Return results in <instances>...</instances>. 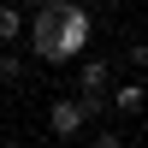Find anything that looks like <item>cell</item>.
Here are the masks:
<instances>
[{
  "instance_id": "obj_1",
  "label": "cell",
  "mask_w": 148,
  "mask_h": 148,
  "mask_svg": "<svg viewBox=\"0 0 148 148\" xmlns=\"http://www.w3.org/2000/svg\"><path fill=\"white\" fill-rule=\"evenodd\" d=\"M71 0H42V6L30 12V47L36 59H47V65H59V12H65Z\"/></svg>"
},
{
  "instance_id": "obj_2",
  "label": "cell",
  "mask_w": 148,
  "mask_h": 148,
  "mask_svg": "<svg viewBox=\"0 0 148 148\" xmlns=\"http://www.w3.org/2000/svg\"><path fill=\"white\" fill-rule=\"evenodd\" d=\"M95 36V18H89V0H71L65 12H59V65H71V59L89 47Z\"/></svg>"
},
{
  "instance_id": "obj_3",
  "label": "cell",
  "mask_w": 148,
  "mask_h": 148,
  "mask_svg": "<svg viewBox=\"0 0 148 148\" xmlns=\"http://www.w3.org/2000/svg\"><path fill=\"white\" fill-rule=\"evenodd\" d=\"M89 113H95V107L83 101V95H59V101L47 107V130L71 142V136H83V125H89Z\"/></svg>"
},
{
  "instance_id": "obj_4",
  "label": "cell",
  "mask_w": 148,
  "mask_h": 148,
  "mask_svg": "<svg viewBox=\"0 0 148 148\" xmlns=\"http://www.w3.org/2000/svg\"><path fill=\"white\" fill-rule=\"evenodd\" d=\"M113 65H107V59H83L77 65V95H89V101H113Z\"/></svg>"
},
{
  "instance_id": "obj_5",
  "label": "cell",
  "mask_w": 148,
  "mask_h": 148,
  "mask_svg": "<svg viewBox=\"0 0 148 148\" xmlns=\"http://www.w3.org/2000/svg\"><path fill=\"white\" fill-rule=\"evenodd\" d=\"M24 36V0H0V47Z\"/></svg>"
},
{
  "instance_id": "obj_6",
  "label": "cell",
  "mask_w": 148,
  "mask_h": 148,
  "mask_svg": "<svg viewBox=\"0 0 148 148\" xmlns=\"http://www.w3.org/2000/svg\"><path fill=\"white\" fill-rule=\"evenodd\" d=\"M113 107H119V113H136V107H142V83H125V89L113 95Z\"/></svg>"
},
{
  "instance_id": "obj_7",
  "label": "cell",
  "mask_w": 148,
  "mask_h": 148,
  "mask_svg": "<svg viewBox=\"0 0 148 148\" xmlns=\"http://www.w3.org/2000/svg\"><path fill=\"white\" fill-rule=\"evenodd\" d=\"M0 83H6V89L24 83V59H18V53H0Z\"/></svg>"
},
{
  "instance_id": "obj_8",
  "label": "cell",
  "mask_w": 148,
  "mask_h": 148,
  "mask_svg": "<svg viewBox=\"0 0 148 148\" xmlns=\"http://www.w3.org/2000/svg\"><path fill=\"white\" fill-rule=\"evenodd\" d=\"M125 59H130V65H136V71H148V42H136V47H130Z\"/></svg>"
},
{
  "instance_id": "obj_9",
  "label": "cell",
  "mask_w": 148,
  "mask_h": 148,
  "mask_svg": "<svg viewBox=\"0 0 148 148\" xmlns=\"http://www.w3.org/2000/svg\"><path fill=\"white\" fill-rule=\"evenodd\" d=\"M24 6H42V0H24Z\"/></svg>"
},
{
  "instance_id": "obj_10",
  "label": "cell",
  "mask_w": 148,
  "mask_h": 148,
  "mask_svg": "<svg viewBox=\"0 0 148 148\" xmlns=\"http://www.w3.org/2000/svg\"><path fill=\"white\" fill-rule=\"evenodd\" d=\"M0 142H6V130H0Z\"/></svg>"
},
{
  "instance_id": "obj_11",
  "label": "cell",
  "mask_w": 148,
  "mask_h": 148,
  "mask_svg": "<svg viewBox=\"0 0 148 148\" xmlns=\"http://www.w3.org/2000/svg\"><path fill=\"white\" fill-rule=\"evenodd\" d=\"M89 6H101V0H89Z\"/></svg>"
},
{
  "instance_id": "obj_12",
  "label": "cell",
  "mask_w": 148,
  "mask_h": 148,
  "mask_svg": "<svg viewBox=\"0 0 148 148\" xmlns=\"http://www.w3.org/2000/svg\"><path fill=\"white\" fill-rule=\"evenodd\" d=\"M142 6H148V0H142Z\"/></svg>"
}]
</instances>
